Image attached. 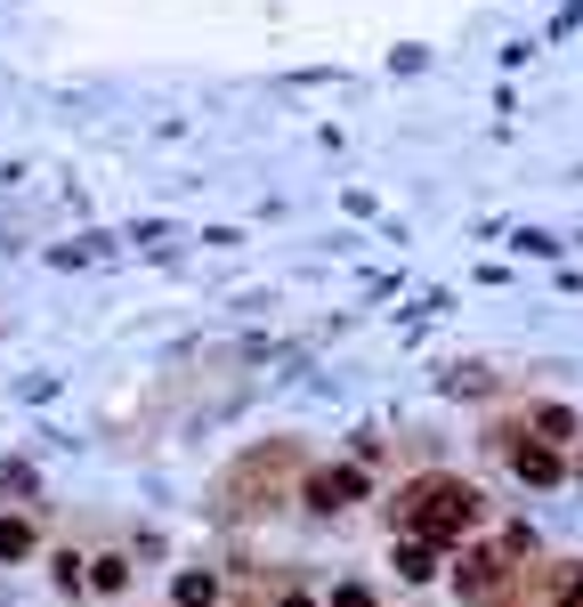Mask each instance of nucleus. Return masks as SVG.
<instances>
[{
	"label": "nucleus",
	"mask_w": 583,
	"mask_h": 607,
	"mask_svg": "<svg viewBox=\"0 0 583 607\" xmlns=\"http://www.w3.org/2000/svg\"><path fill=\"white\" fill-rule=\"evenodd\" d=\"M398 518H405V542H422V551H454L470 527H478V494L462 478H413L398 494Z\"/></svg>",
	"instance_id": "1"
},
{
	"label": "nucleus",
	"mask_w": 583,
	"mask_h": 607,
	"mask_svg": "<svg viewBox=\"0 0 583 607\" xmlns=\"http://www.w3.org/2000/svg\"><path fill=\"white\" fill-rule=\"evenodd\" d=\"M503 454H511V470L527 478V486H559V478H568V462H559V446H544V437H503Z\"/></svg>",
	"instance_id": "2"
},
{
	"label": "nucleus",
	"mask_w": 583,
	"mask_h": 607,
	"mask_svg": "<svg viewBox=\"0 0 583 607\" xmlns=\"http://www.w3.org/2000/svg\"><path fill=\"white\" fill-rule=\"evenodd\" d=\"M454 575H462L470 599H494L511 583V551H503V542H494V551H462V568H454Z\"/></svg>",
	"instance_id": "3"
},
{
	"label": "nucleus",
	"mask_w": 583,
	"mask_h": 607,
	"mask_svg": "<svg viewBox=\"0 0 583 607\" xmlns=\"http://www.w3.org/2000/svg\"><path fill=\"white\" fill-rule=\"evenodd\" d=\"M357 494H365V470H317L308 478V502H317V511H348Z\"/></svg>",
	"instance_id": "4"
},
{
	"label": "nucleus",
	"mask_w": 583,
	"mask_h": 607,
	"mask_svg": "<svg viewBox=\"0 0 583 607\" xmlns=\"http://www.w3.org/2000/svg\"><path fill=\"white\" fill-rule=\"evenodd\" d=\"M81 583H90V592H122V583H130V559H122V551L81 559Z\"/></svg>",
	"instance_id": "5"
},
{
	"label": "nucleus",
	"mask_w": 583,
	"mask_h": 607,
	"mask_svg": "<svg viewBox=\"0 0 583 607\" xmlns=\"http://www.w3.org/2000/svg\"><path fill=\"white\" fill-rule=\"evenodd\" d=\"M535 437H544V446H568V437H575V413H568V405H535Z\"/></svg>",
	"instance_id": "6"
},
{
	"label": "nucleus",
	"mask_w": 583,
	"mask_h": 607,
	"mask_svg": "<svg viewBox=\"0 0 583 607\" xmlns=\"http://www.w3.org/2000/svg\"><path fill=\"white\" fill-rule=\"evenodd\" d=\"M398 575H405V583H430V575H437V551H422V542H398Z\"/></svg>",
	"instance_id": "7"
},
{
	"label": "nucleus",
	"mask_w": 583,
	"mask_h": 607,
	"mask_svg": "<svg viewBox=\"0 0 583 607\" xmlns=\"http://www.w3.org/2000/svg\"><path fill=\"white\" fill-rule=\"evenodd\" d=\"M33 551V527L25 518H0V559H25Z\"/></svg>",
	"instance_id": "8"
},
{
	"label": "nucleus",
	"mask_w": 583,
	"mask_h": 607,
	"mask_svg": "<svg viewBox=\"0 0 583 607\" xmlns=\"http://www.w3.org/2000/svg\"><path fill=\"white\" fill-rule=\"evenodd\" d=\"M212 599H219L212 575H179V607H212Z\"/></svg>",
	"instance_id": "9"
},
{
	"label": "nucleus",
	"mask_w": 583,
	"mask_h": 607,
	"mask_svg": "<svg viewBox=\"0 0 583 607\" xmlns=\"http://www.w3.org/2000/svg\"><path fill=\"white\" fill-rule=\"evenodd\" d=\"M559 607H583V568H568V575H559Z\"/></svg>",
	"instance_id": "10"
},
{
	"label": "nucleus",
	"mask_w": 583,
	"mask_h": 607,
	"mask_svg": "<svg viewBox=\"0 0 583 607\" xmlns=\"http://www.w3.org/2000/svg\"><path fill=\"white\" fill-rule=\"evenodd\" d=\"M332 607H373V592H357V583H341V592H332Z\"/></svg>",
	"instance_id": "11"
},
{
	"label": "nucleus",
	"mask_w": 583,
	"mask_h": 607,
	"mask_svg": "<svg viewBox=\"0 0 583 607\" xmlns=\"http://www.w3.org/2000/svg\"><path fill=\"white\" fill-rule=\"evenodd\" d=\"M276 607H317V599H308V592H284V599H276Z\"/></svg>",
	"instance_id": "12"
}]
</instances>
